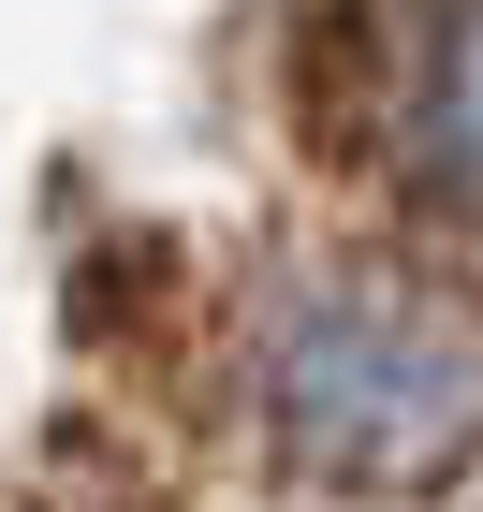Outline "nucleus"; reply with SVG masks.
<instances>
[{"label": "nucleus", "instance_id": "nucleus-2", "mask_svg": "<svg viewBox=\"0 0 483 512\" xmlns=\"http://www.w3.org/2000/svg\"><path fill=\"white\" fill-rule=\"evenodd\" d=\"M396 176L440 220H483V0H440L425 15V44L396 59Z\"/></svg>", "mask_w": 483, "mask_h": 512}, {"label": "nucleus", "instance_id": "nucleus-1", "mask_svg": "<svg viewBox=\"0 0 483 512\" xmlns=\"http://www.w3.org/2000/svg\"><path fill=\"white\" fill-rule=\"evenodd\" d=\"M264 425L337 483H454L483 454V308L396 264H322L264 308Z\"/></svg>", "mask_w": 483, "mask_h": 512}]
</instances>
